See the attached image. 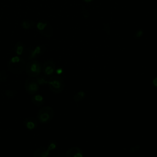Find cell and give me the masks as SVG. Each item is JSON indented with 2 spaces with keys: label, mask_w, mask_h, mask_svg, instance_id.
<instances>
[{
  "label": "cell",
  "mask_w": 157,
  "mask_h": 157,
  "mask_svg": "<svg viewBox=\"0 0 157 157\" xmlns=\"http://www.w3.org/2000/svg\"><path fill=\"white\" fill-rule=\"evenodd\" d=\"M5 93V95L9 98H15L16 94H17V92L15 90H6L4 92Z\"/></svg>",
  "instance_id": "9a60e30c"
},
{
  "label": "cell",
  "mask_w": 157,
  "mask_h": 157,
  "mask_svg": "<svg viewBox=\"0 0 157 157\" xmlns=\"http://www.w3.org/2000/svg\"><path fill=\"white\" fill-rule=\"evenodd\" d=\"M142 34H143V31H142L141 29H139L136 32V34H135V37H136V38H139V37H140L142 35Z\"/></svg>",
  "instance_id": "d6986e66"
},
{
  "label": "cell",
  "mask_w": 157,
  "mask_h": 157,
  "mask_svg": "<svg viewBox=\"0 0 157 157\" xmlns=\"http://www.w3.org/2000/svg\"><path fill=\"white\" fill-rule=\"evenodd\" d=\"M24 124L28 129L32 130L36 127L37 125V122L34 117H28L25 120Z\"/></svg>",
  "instance_id": "9c48e42d"
},
{
  "label": "cell",
  "mask_w": 157,
  "mask_h": 157,
  "mask_svg": "<svg viewBox=\"0 0 157 157\" xmlns=\"http://www.w3.org/2000/svg\"><path fill=\"white\" fill-rule=\"evenodd\" d=\"M39 32L43 36L45 37L46 38H51L53 35V29L51 25L49 23H47L45 28Z\"/></svg>",
  "instance_id": "30bf717a"
},
{
  "label": "cell",
  "mask_w": 157,
  "mask_h": 157,
  "mask_svg": "<svg viewBox=\"0 0 157 157\" xmlns=\"http://www.w3.org/2000/svg\"><path fill=\"white\" fill-rule=\"evenodd\" d=\"M51 150L52 149L49 147L47 148L45 147H39L34 151L33 157H48Z\"/></svg>",
  "instance_id": "52a82bcc"
},
{
  "label": "cell",
  "mask_w": 157,
  "mask_h": 157,
  "mask_svg": "<svg viewBox=\"0 0 157 157\" xmlns=\"http://www.w3.org/2000/svg\"><path fill=\"white\" fill-rule=\"evenodd\" d=\"M85 96V93H84L83 91H80L78 92V93L74 96V100L75 102H80V101H81L84 98Z\"/></svg>",
  "instance_id": "5bb4252c"
},
{
  "label": "cell",
  "mask_w": 157,
  "mask_h": 157,
  "mask_svg": "<svg viewBox=\"0 0 157 157\" xmlns=\"http://www.w3.org/2000/svg\"><path fill=\"white\" fill-rule=\"evenodd\" d=\"M7 78V74L4 70L0 71V82H5Z\"/></svg>",
  "instance_id": "ac0fdd59"
},
{
  "label": "cell",
  "mask_w": 157,
  "mask_h": 157,
  "mask_svg": "<svg viewBox=\"0 0 157 157\" xmlns=\"http://www.w3.org/2000/svg\"><path fill=\"white\" fill-rule=\"evenodd\" d=\"M153 85H155V86L157 88V77L154 78V80L153 81Z\"/></svg>",
  "instance_id": "ffe728a7"
},
{
  "label": "cell",
  "mask_w": 157,
  "mask_h": 157,
  "mask_svg": "<svg viewBox=\"0 0 157 157\" xmlns=\"http://www.w3.org/2000/svg\"><path fill=\"white\" fill-rule=\"evenodd\" d=\"M25 51V45L21 42H17L15 45V52L17 55H21Z\"/></svg>",
  "instance_id": "7c38bea8"
},
{
  "label": "cell",
  "mask_w": 157,
  "mask_h": 157,
  "mask_svg": "<svg viewBox=\"0 0 157 157\" xmlns=\"http://www.w3.org/2000/svg\"><path fill=\"white\" fill-rule=\"evenodd\" d=\"M53 157H64V156L63 155H61V154H57V155H55Z\"/></svg>",
  "instance_id": "44dd1931"
},
{
  "label": "cell",
  "mask_w": 157,
  "mask_h": 157,
  "mask_svg": "<svg viewBox=\"0 0 157 157\" xmlns=\"http://www.w3.org/2000/svg\"><path fill=\"white\" fill-rule=\"evenodd\" d=\"M82 150L77 147H72L69 148L65 153L64 157H82Z\"/></svg>",
  "instance_id": "ba28073f"
},
{
  "label": "cell",
  "mask_w": 157,
  "mask_h": 157,
  "mask_svg": "<svg viewBox=\"0 0 157 157\" xmlns=\"http://www.w3.org/2000/svg\"><path fill=\"white\" fill-rule=\"evenodd\" d=\"M37 116L40 122L43 123H48L54 117L53 109L50 106H44L39 109Z\"/></svg>",
  "instance_id": "3957f363"
},
{
  "label": "cell",
  "mask_w": 157,
  "mask_h": 157,
  "mask_svg": "<svg viewBox=\"0 0 157 157\" xmlns=\"http://www.w3.org/2000/svg\"><path fill=\"white\" fill-rule=\"evenodd\" d=\"M47 23H48L44 22V21H39V22L37 23V24L36 25V27H37V28L38 29V30H39V31H40L43 30V29L45 28V26H47Z\"/></svg>",
  "instance_id": "e0dca14e"
},
{
  "label": "cell",
  "mask_w": 157,
  "mask_h": 157,
  "mask_svg": "<svg viewBox=\"0 0 157 157\" xmlns=\"http://www.w3.org/2000/svg\"><path fill=\"white\" fill-rule=\"evenodd\" d=\"M31 102L36 106H41L44 104V98L39 94H36L31 98Z\"/></svg>",
  "instance_id": "8fae6325"
},
{
  "label": "cell",
  "mask_w": 157,
  "mask_h": 157,
  "mask_svg": "<svg viewBox=\"0 0 157 157\" xmlns=\"http://www.w3.org/2000/svg\"><path fill=\"white\" fill-rule=\"evenodd\" d=\"M55 66L52 61H47L45 62L42 66V71L46 76L52 75L55 71Z\"/></svg>",
  "instance_id": "8992f818"
},
{
  "label": "cell",
  "mask_w": 157,
  "mask_h": 157,
  "mask_svg": "<svg viewBox=\"0 0 157 157\" xmlns=\"http://www.w3.org/2000/svg\"><path fill=\"white\" fill-rule=\"evenodd\" d=\"M42 71L40 64L36 60H29L26 64L25 71L26 74L31 77H36Z\"/></svg>",
  "instance_id": "277c9868"
},
{
  "label": "cell",
  "mask_w": 157,
  "mask_h": 157,
  "mask_svg": "<svg viewBox=\"0 0 157 157\" xmlns=\"http://www.w3.org/2000/svg\"><path fill=\"white\" fill-rule=\"evenodd\" d=\"M36 80L37 82V83H39V85H42V84L48 83V80L46 79L45 77H44L42 75H40V76L38 75V76H37Z\"/></svg>",
  "instance_id": "2e32d148"
},
{
  "label": "cell",
  "mask_w": 157,
  "mask_h": 157,
  "mask_svg": "<svg viewBox=\"0 0 157 157\" xmlns=\"http://www.w3.org/2000/svg\"><path fill=\"white\" fill-rule=\"evenodd\" d=\"M35 26V22L31 20H25L21 23V26L25 29H29Z\"/></svg>",
  "instance_id": "4fadbf2b"
},
{
  "label": "cell",
  "mask_w": 157,
  "mask_h": 157,
  "mask_svg": "<svg viewBox=\"0 0 157 157\" xmlns=\"http://www.w3.org/2000/svg\"><path fill=\"white\" fill-rule=\"evenodd\" d=\"M25 59L21 56H15L11 58L8 63V69L13 74H21L26 68Z\"/></svg>",
  "instance_id": "6da1fadb"
},
{
  "label": "cell",
  "mask_w": 157,
  "mask_h": 157,
  "mask_svg": "<svg viewBox=\"0 0 157 157\" xmlns=\"http://www.w3.org/2000/svg\"><path fill=\"white\" fill-rule=\"evenodd\" d=\"M50 89L55 93H59L63 91L64 88V82L63 78L58 75L51 77L48 80Z\"/></svg>",
  "instance_id": "7a4b0ae2"
},
{
  "label": "cell",
  "mask_w": 157,
  "mask_h": 157,
  "mask_svg": "<svg viewBox=\"0 0 157 157\" xmlns=\"http://www.w3.org/2000/svg\"><path fill=\"white\" fill-rule=\"evenodd\" d=\"M83 1L85 2H90L91 1H92V0H83Z\"/></svg>",
  "instance_id": "7402d4cb"
},
{
  "label": "cell",
  "mask_w": 157,
  "mask_h": 157,
  "mask_svg": "<svg viewBox=\"0 0 157 157\" xmlns=\"http://www.w3.org/2000/svg\"><path fill=\"white\" fill-rule=\"evenodd\" d=\"M39 83L35 78H28L25 82V89L29 94H34L39 90Z\"/></svg>",
  "instance_id": "5b68a950"
}]
</instances>
